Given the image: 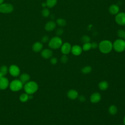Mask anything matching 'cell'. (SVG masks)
Segmentation results:
<instances>
[{"label":"cell","mask_w":125,"mask_h":125,"mask_svg":"<svg viewBox=\"0 0 125 125\" xmlns=\"http://www.w3.org/2000/svg\"><path fill=\"white\" fill-rule=\"evenodd\" d=\"M98 47L102 53L107 54L112 50L113 48V44L110 41L103 40L100 42Z\"/></svg>","instance_id":"1"},{"label":"cell","mask_w":125,"mask_h":125,"mask_svg":"<svg viewBox=\"0 0 125 125\" xmlns=\"http://www.w3.org/2000/svg\"><path fill=\"white\" fill-rule=\"evenodd\" d=\"M23 88L26 93L28 95H32L37 91L38 85L34 81H29L24 84Z\"/></svg>","instance_id":"2"},{"label":"cell","mask_w":125,"mask_h":125,"mask_svg":"<svg viewBox=\"0 0 125 125\" xmlns=\"http://www.w3.org/2000/svg\"><path fill=\"white\" fill-rule=\"evenodd\" d=\"M62 44V39L59 36H55L49 40L48 46L52 49H56L60 48Z\"/></svg>","instance_id":"3"},{"label":"cell","mask_w":125,"mask_h":125,"mask_svg":"<svg viewBox=\"0 0 125 125\" xmlns=\"http://www.w3.org/2000/svg\"><path fill=\"white\" fill-rule=\"evenodd\" d=\"M113 48L118 52H121L125 50V41L120 39L116 40L113 43Z\"/></svg>","instance_id":"4"},{"label":"cell","mask_w":125,"mask_h":125,"mask_svg":"<svg viewBox=\"0 0 125 125\" xmlns=\"http://www.w3.org/2000/svg\"><path fill=\"white\" fill-rule=\"evenodd\" d=\"M23 83L20 80L15 79L13 80L9 83L10 89L13 91H18L22 89L23 87Z\"/></svg>","instance_id":"5"},{"label":"cell","mask_w":125,"mask_h":125,"mask_svg":"<svg viewBox=\"0 0 125 125\" xmlns=\"http://www.w3.org/2000/svg\"><path fill=\"white\" fill-rule=\"evenodd\" d=\"M13 10L14 7L10 3H2L0 4V13L8 14L12 12Z\"/></svg>","instance_id":"6"},{"label":"cell","mask_w":125,"mask_h":125,"mask_svg":"<svg viewBox=\"0 0 125 125\" xmlns=\"http://www.w3.org/2000/svg\"><path fill=\"white\" fill-rule=\"evenodd\" d=\"M115 20L118 24L121 26L125 25V13L119 12L116 14Z\"/></svg>","instance_id":"7"},{"label":"cell","mask_w":125,"mask_h":125,"mask_svg":"<svg viewBox=\"0 0 125 125\" xmlns=\"http://www.w3.org/2000/svg\"><path fill=\"white\" fill-rule=\"evenodd\" d=\"M8 71L10 75L13 77H17L20 73V68L15 64L10 65L8 69Z\"/></svg>","instance_id":"8"},{"label":"cell","mask_w":125,"mask_h":125,"mask_svg":"<svg viewBox=\"0 0 125 125\" xmlns=\"http://www.w3.org/2000/svg\"><path fill=\"white\" fill-rule=\"evenodd\" d=\"M71 47L72 46L69 42H64L62 44L61 47V52L62 54H63V55L68 54L70 53V52H71Z\"/></svg>","instance_id":"9"},{"label":"cell","mask_w":125,"mask_h":125,"mask_svg":"<svg viewBox=\"0 0 125 125\" xmlns=\"http://www.w3.org/2000/svg\"><path fill=\"white\" fill-rule=\"evenodd\" d=\"M9 85V82L7 78L3 77L0 78V89L4 90L6 89Z\"/></svg>","instance_id":"10"},{"label":"cell","mask_w":125,"mask_h":125,"mask_svg":"<svg viewBox=\"0 0 125 125\" xmlns=\"http://www.w3.org/2000/svg\"><path fill=\"white\" fill-rule=\"evenodd\" d=\"M82 48L78 45H74L71 47V52L75 56L80 55L82 53Z\"/></svg>","instance_id":"11"},{"label":"cell","mask_w":125,"mask_h":125,"mask_svg":"<svg viewBox=\"0 0 125 125\" xmlns=\"http://www.w3.org/2000/svg\"><path fill=\"white\" fill-rule=\"evenodd\" d=\"M101 99V96L100 93L98 92H95L93 93L90 98V101L92 103H97L99 102Z\"/></svg>","instance_id":"12"},{"label":"cell","mask_w":125,"mask_h":125,"mask_svg":"<svg viewBox=\"0 0 125 125\" xmlns=\"http://www.w3.org/2000/svg\"><path fill=\"white\" fill-rule=\"evenodd\" d=\"M56 26V23L54 21H49L45 24L44 28L47 31H51L55 28Z\"/></svg>","instance_id":"13"},{"label":"cell","mask_w":125,"mask_h":125,"mask_svg":"<svg viewBox=\"0 0 125 125\" xmlns=\"http://www.w3.org/2000/svg\"><path fill=\"white\" fill-rule=\"evenodd\" d=\"M53 52L51 50L49 49H44L42 50L41 52L42 56L44 59H49L52 57Z\"/></svg>","instance_id":"14"},{"label":"cell","mask_w":125,"mask_h":125,"mask_svg":"<svg viewBox=\"0 0 125 125\" xmlns=\"http://www.w3.org/2000/svg\"><path fill=\"white\" fill-rule=\"evenodd\" d=\"M119 7L116 4H112L109 7V12L112 15H116L119 12Z\"/></svg>","instance_id":"15"},{"label":"cell","mask_w":125,"mask_h":125,"mask_svg":"<svg viewBox=\"0 0 125 125\" xmlns=\"http://www.w3.org/2000/svg\"><path fill=\"white\" fill-rule=\"evenodd\" d=\"M67 96L69 99L71 100H74L78 97V93L75 90L71 89L67 92Z\"/></svg>","instance_id":"16"},{"label":"cell","mask_w":125,"mask_h":125,"mask_svg":"<svg viewBox=\"0 0 125 125\" xmlns=\"http://www.w3.org/2000/svg\"><path fill=\"white\" fill-rule=\"evenodd\" d=\"M43 45L40 42H36L32 45V49L35 52H38L41 51L42 49Z\"/></svg>","instance_id":"17"},{"label":"cell","mask_w":125,"mask_h":125,"mask_svg":"<svg viewBox=\"0 0 125 125\" xmlns=\"http://www.w3.org/2000/svg\"><path fill=\"white\" fill-rule=\"evenodd\" d=\"M30 76L28 74L26 73H23L21 75L20 77V80L21 82L23 84H25L29 81Z\"/></svg>","instance_id":"18"},{"label":"cell","mask_w":125,"mask_h":125,"mask_svg":"<svg viewBox=\"0 0 125 125\" xmlns=\"http://www.w3.org/2000/svg\"><path fill=\"white\" fill-rule=\"evenodd\" d=\"M99 87L102 90H104L108 88V84L106 81H102L99 83Z\"/></svg>","instance_id":"19"},{"label":"cell","mask_w":125,"mask_h":125,"mask_svg":"<svg viewBox=\"0 0 125 125\" xmlns=\"http://www.w3.org/2000/svg\"><path fill=\"white\" fill-rule=\"evenodd\" d=\"M57 2V0H46V6L48 8H52L56 5Z\"/></svg>","instance_id":"20"},{"label":"cell","mask_w":125,"mask_h":125,"mask_svg":"<svg viewBox=\"0 0 125 125\" xmlns=\"http://www.w3.org/2000/svg\"><path fill=\"white\" fill-rule=\"evenodd\" d=\"M108 111L111 115H115L117 112V108L115 105H111L109 107Z\"/></svg>","instance_id":"21"},{"label":"cell","mask_w":125,"mask_h":125,"mask_svg":"<svg viewBox=\"0 0 125 125\" xmlns=\"http://www.w3.org/2000/svg\"><path fill=\"white\" fill-rule=\"evenodd\" d=\"M20 100L21 102H26L29 100V95L27 93H22L20 96Z\"/></svg>","instance_id":"22"},{"label":"cell","mask_w":125,"mask_h":125,"mask_svg":"<svg viewBox=\"0 0 125 125\" xmlns=\"http://www.w3.org/2000/svg\"><path fill=\"white\" fill-rule=\"evenodd\" d=\"M57 24L60 26H64L66 24V21L62 18H59L56 20Z\"/></svg>","instance_id":"23"},{"label":"cell","mask_w":125,"mask_h":125,"mask_svg":"<svg viewBox=\"0 0 125 125\" xmlns=\"http://www.w3.org/2000/svg\"><path fill=\"white\" fill-rule=\"evenodd\" d=\"M8 67L6 65H2L0 68V72L2 74L3 76H5L8 72Z\"/></svg>","instance_id":"24"},{"label":"cell","mask_w":125,"mask_h":125,"mask_svg":"<svg viewBox=\"0 0 125 125\" xmlns=\"http://www.w3.org/2000/svg\"><path fill=\"white\" fill-rule=\"evenodd\" d=\"M92 70V68L89 66H86L83 67L82 68V72L83 74H88L91 72Z\"/></svg>","instance_id":"25"},{"label":"cell","mask_w":125,"mask_h":125,"mask_svg":"<svg viewBox=\"0 0 125 125\" xmlns=\"http://www.w3.org/2000/svg\"><path fill=\"white\" fill-rule=\"evenodd\" d=\"M91 48V43L90 42H87V43H84L82 47V49L84 51H88L90 50Z\"/></svg>","instance_id":"26"},{"label":"cell","mask_w":125,"mask_h":125,"mask_svg":"<svg viewBox=\"0 0 125 125\" xmlns=\"http://www.w3.org/2000/svg\"><path fill=\"white\" fill-rule=\"evenodd\" d=\"M42 14L44 17H47L50 14L49 10L47 8H44L42 11Z\"/></svg>","instance_id":"27"},{"label":"cell","mask_w":125,"mask_h":125,"mask_svg":"<svg viewBox=\"0 0 125 125\" xmlns=\"http://www.w3.org/2000/svg\"><path fill=\"white\" fill-rule=\"evenodd\" d=\"M117 35L121 39H123L125 36V31L123 29H119L117 32Z\"/></svg>","instance_id":"28"},{"label":"cell","mask_w":125,"mask_h":125,"mask_svg":"<svg viewBox=\"0 0 125 125\" xmlns=\"http://www.w3.org/2000/svg\"><path fill=\"white\" fill-rule=\"evenodd\" d=\"M82 41L84 43L87 42H90V38L89 36L87 35H84L82 37Z\"/></svg>","instance_id":"29"},{"label":"cell","mask_w":125,"mask_h":125,"mask_svg":"<svg viewBox=\"0 0 125 125\" xmlns=\"http://www.w3.org/2000/svg\"><path fill=\"white\" fill-rule=\"evenodd\" d=\"M63 33V31L62 30V29L60 28H58L56 30V34L57 35V36H61L62 35Z\"/></svg>","instance_id":"30"},{"label":"cell","mask_w":125,"mask_h":125,"mask_svg":"<svg viewBox=\"0 0 125 125\" xmlns=\"http://www.w3.org/2000/svg\"><path fill=\"white\" fill-rule=\"evenodd\" d=\"M61 60V61L62 62L66 63L68 61V57H67V56L66 55H63V56H62Z\"/></svg>","instance_id":"31"},{"label":"cell","mask_w":125,"mask_h":125,"mask_svg":"<svg viewBox=\"0 0 125 125\" xmlns=\"http://www.w3.org/2000/svg\"><path fill=\"white\" fill-rule=\"evenodd\" d=\"M41 41H42V42L43 43L47 42L49 41V37L46 35H44L42 37Z\"/></svg>","instance_id":"32"},{"label":"cell","mask_w":125,"mask_h":125,"mask_svg":"<svg viewBox=\"0 0 125 125\" xmlns=\"http://www.w3.org/2000/svg\"><path fill=\"white\" fill-rule=\"evenodd\" d=\"M98 45H99L98 44V43L96 42H92V43H91V47L92 49L97 48L98 47Z\"/></svg>","instance_id":"33"},{"label":"cell","mask_w":125,"mask_h":125,"mask_svg":"<svg viewBox=\"0 0 125 125\" xmlns=\"http://www.w3.org/2000/svg\"><path fill=\"white\" fill-rule=\"evenodd\" d=\"M50 62L52 64H55L57 62V59L55 57L52 58L50 60Z\"/></svg>","instance_id":"34"},{"label":"cell","mask_w":125,"mask_h":125,"mask_svg":"<svg viewBox=\"0 0 125 125\" xmlns=\"http://www.w3.org/2000/svg\"><path fill=\"white\" fill-rule=\"evenodd\" d=\"M78 97V99L80 101V102H84L86 100V98L85 97L83 96V95H81V96H79Z\"/></svg>","instance_id":"35"},{"label":"cell","mask_w":125,"mask_h":125,"mask_svg":"<svg viewBox=\"0 0 125 125\" xmlns=\"http://www.w3.org/2000/svg\"><path fill=\"white\" fill-rule=\"evenodd\" d=\"M42 6L43 8H45V7L46 6V2H42Z\"/></svg>","instance_id":"36"},{"label":"cell","mask_w":125,"mask_h":125,"mask_svg":"<svg viewBox=\"0 0 125 125\" xmlns=\"http://www.w3.org/2000/svg\"><path fill=\"white\" fill-rule=\"evenodd\" d=\"M3 0H0V4L3 3Z\"/></svg>","instance_id":"37"},{"label":"cell","mask_w":125,"mask_h":125,"mask_svg":"<svg viewBox=\"0 0 125 125\" xmlns=\"http://www.w3.org/2000/svg\"><path fill=\"white\" fill-rule=\"evenodd\" d=\"M124 125H125V116L124 119Z\"/></svg>","instance_id":"38"},{"label":"cell","mask_w":125,"mask_h":125,"mask_svg":"<svg viewBox=\"0 0 125 125\" xmlns=\"http://www.w3.org/2000/svg\"><path fill=\"white\" fill-rule=\"evenodd\" d=\"M124 39H125V37H124Z\"/></svg>","instance_id":"39"},{"label":"cell","mask_w":125,"mask_h":125,"mask_svg":"<svg viewBox=\"0 0 125 125\" xmlns=\"http://www.w3.org/2000/svg\"></svg>","instance_id":"40"}]
</instances>
